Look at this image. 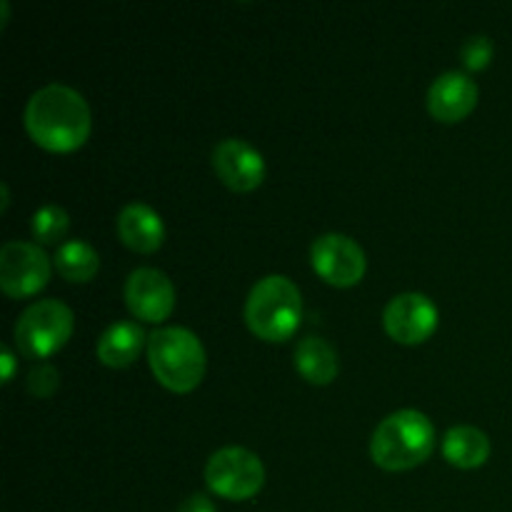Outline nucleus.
Segmentation results:
<instances>
[{"mask_svg":"<svg viewBox=\"0 0 512 512\" xmlns=\"http://www.w3.org/2000/svg\"><path fill=\"white\" fill-rule=\"evenodd\" d=\"M25 128L45 150L68 153L90 135V108L83 95L65 83H48L30 95Z\"/></svg>","mask_w":512,"mask_h":512,"instance_id":"1","label":"nucleus"},{"mask_svg":"<svg viewBox=\"0 0 512 512\" xmlns=\"http://www.w3.org/2000/svg\"><path fill=\"white\" fill-rule=\"evenodd\" d=\"M435 448V428L420 410H395L380 420L370 438V455L385 470H408L430 458Z\"/></svg>","mask_w":512,"mask_h":512,"instance_id":"2","label":"nucleus"},{"mask_svg":"<svg viewBox=\"0 0 512 512\" xmlns=\"http://www.w3.org/2000/svg\"><path fill=\"white\" fill-rule=\"evenodd\" d=\"M303 315L300 290L288 275H265L245 300V323L258 338L278 343L298 330Z\"/></svg>","mask_w":512,"mask_h":512,"instance_id":"3","label":"nucleus"},{"mask_svg":"<svg viewBox=\"0 0 512 512\" xmlns=\"http://www.w3.org/2000/svg\"><path fill=\"white\" fill-rule=\"evenodd\" d=\"M148 363L155 378L173 393H188L203 380L205 348L188 328H158L148 335Z\"/></svg>","mask_w":512,"mask_h":512,"instance_id":"4","label":"nucleus"},{"mask_svg":"<svg viewBox=\"0 0 512 512\" xmlns=\"http://www.w3.org/2000/svg\"><path fill=\"white\" fill-rule=\"evenodd\" d=\"M13 335L23 355L35 360L50 358L73 335V310L55 298L38 300L20 313Z\"/></svg>","mask_w":512,"mask_h":512,"instance_id":"5","label":"nucleus"},{"mask_svg":"<svg viewBox=\"0 0 512 512\" xmlns=\"http://www.w3.org/2000/svg\"><path fill=\"white\" fill-rule=\"evenodd\" d=\"M205 483L225 500H248L265 483L263 460L240 445L220 448L205 463Z\"/></svg>","mask_w":512,"mask_h":512,"instance_id":"6","label":"nucleus"},{"mask_svg":"<svg viewBox=\"0 0 512 512\" xmlns=\"http://www.w3.org/2000/svg\"><path fill=\"white\" fill-rule=\"evenodd\" d=\"M50 280V258L38 243L10 240L0 248V288L10 298H30Z\"/></svg>","mask_w":512,"mask_h":512,"instance_id":"7","label":"nucleus"},{"mask_svg":"<svg viewBox=\"0 0 512 512\" xmlns=\"http://www.w3.org/2000/svg\"><path fill=\"white\" fill-rule=\"evenodd\" d=\"M310 260H313L315 273L338 288L358 283L368 265L360 243L343 233H325L315 238L313 248H310Z\"/></svg>","mask_w":512,"mask_h":512,"instance_id":"8","label":"nucleus"},{"mask_svg":"<svg viewBox=\"0 0 512 512\" xmlns=\"http://www.w3.org/2000/svg\"><path fill=\"white\" fill-rule=\"evenodd\" d=\"M383 325L398 343H423L438 328V308L423 293H400L385 305Z\"/></svg>","mask_w":512,"mask_h":512,"instance_id":"9","label":"nucleus"},{"mask_svg":"<svg viewBox=\"0 0 512 512\" xmlns=\"http://www.w3.org/2000/svg\"><path fill=\"white\" fill-rule=\"evenodd\" d=\"M125 305L145 323H160L175 308V288L158 268H135L125 280Z\"/></svg>","mask_w":512,"mask_h":512,"instance_id":"10","label":"nucleus"},{"mask_svg":"<svg viewBox=\"0 0 512 512\" xmlns=\"http://www.w3.org/2000/svg\"><path fill=\"white\" fill-rule=\"evenodd\" d=\"M213 168L228 188L238 193L258 188L265 178V158L243 138H225L213 148Z\"/></svg>","mask_w":512,"mask_h":512,"instance_id":"11","label":"nucleus"},{"mask_svg":"<svg viewBox=\"0 0 512 512\" xmlns=\"http://www.w3.org/2000/svg\"><path fill=\"white\" fill-rule=\"evenodd\" d=\"M478 103V85L468 73L460 70H448L438 75L428 90V110L433 118L443 123H455L465 118Z\"/></svg>","mask_w":512,"mask_h":512,"instance_id":"12","label":"nucleus"},{"mask_svg":"<svg viewBox=\"0 0 512 512\" xmlns=\"http://www.w3.org/2000/svg\"><path fill=\"white\" fill-rule=\"evenodd\" d=\"M115 225H118L120 240L138 253H155L165 240V223L160 213L140 200L123 205Z\"/></svg>","mask_w":512,"mask_h":512,"instance_id":"13","label":"nucleus"},{"mask_svg":"<svg viewBox=\"0 0 512 512\" xmlns=\"http://www.w3.org/2000/svg\"><path fill=\"white\" fill-rule=\"evenodd\" d=\"M145 340V330L140 328V323L133 320H115L113 325L100 333L98 343H95V353L103 365L110 368H125V365L133 363L140 355Z\"/></svg>","mask_w":512,"mask_h":512,"instance_id":"14","label":"nucleus"},{"mask_svg":"<svg viewBox=\"0 0 512 512\" xmlns=\"http://www.w3.org/2000/svg\"><path fill=\"white\" fill-rule=\"evenodd\" d=\"M443 455L455 468H480L490 455V438L475 425H453L443 435Z\"/></svg>","mask_w":512,"mask_h":512,"instance_id":"15","label":"nucleus"},{"mask_svg":"<svg viewBox=\"0 0 512 512\" xmlns=\"http://www.w3.org/2000/svg\"><path fill=\"white\" fill-rule=\"evenodd\" d=\"M295 368L308 383L328 385L338 375V355L328 340L310 335L295 345Z\"/></svg>","mask_w":512,"mask_h":512,"instance_id":"16","label":"nucleus"},{"mask_svg":"<svg viewBox=\"0 0 512 512\" xmlns=\"http://www.w3.org/2000/svg\"><path fill=\"white\" fill-rule=\"evenodd\" d=\"M55 268L70 283H88L100 268V255L88 240H65L58 250H55Z\"/></svg>","mask_w":512,"mask_h":512,"instance_id":"17","label":"nucleus"},{"mask_svg":"<svg viewBox=\"0 0 512 512\" xmlns=\"http://www.w3.org/2000/svg\"><path fill=\"white\" fill-rule=\"evenodd\" d=\"M68 225V213L55 203L40 205L33 213V220H30V230H33V238L38 243H55V240L68 233Z\"/></svg>","mask_w":512,"mask_h":512,"instance_id":"18","label":"nucleus"},{"mask_svg":"<svg viewBox=\"0 0 512 512\" xmlns=\"http://www.w3.org/2000/svg\"><path fill=\"white\" fill-rule=\"evenodd\" d=\"M495 55V45L488 35H470L460 48V60L468 70H483Z\"/></svg>","mask_w":512,"mask_h":512,"instance_id":"19","label":"nucleus"},{"mask_svg":"<svg viewBox=\"0 0 512 512\" xmlns=\"http://www.w3.org/2000/svg\"><path fill=\"white\" fill-rule=\"evenodd\" d=\"M58 385L60 373L50 363L33 365V370L28 373V390L35 398H50L58 390Z\"/></svg>","mask_w":512,"mask_h":512,"instance_id":"20","label":"nucleus"},{"mask_svg":"<svg viewBox=\"0 0 512 512\" xmlns=\"http://www.w3.org/2000/svg\"><path fill=\"white\" fill-rule=\"evenodd\" d=\"M178 512H218V508L205 493H193L178 505Z\"/></svg>","mask_w":512,"mask_h":512,"instance_id":"21","label":"nucleus"},{"mask_svg":"<svg viewBox=\"0 0 512 512\" xmlns=\"http://www.w3.org/2000/svg\"><path fill=\"white\" fill-rule=\"evenodd\" d=\"M0 363H3V383L8 385L10 380H13V373H15V355L8 345H3V348H0Z\"/></svg>","mask_w":512,"mask_h":512,"instance_id":"22","label":"nucleus"},{"mask_svg":"<svg viewBox=\"0 0 512 512\" xmlns=\"http://www.w3.org/2000/svg\"><path fill=\"white\" fill-rule=\"evenodd\" d=\"M8 10H10L8 0H0V13H3V25L8 23Z\"/></svg>","mask_w":512,"mask_h":512,"instance_id":"23","label":"nucleus"},{"mask_svg":"<svg viewBox=\"0 0 512 512\" xmlns=\"http://www.w3.org/2000/svg\"><path fill=\"white\" fill-rule=\"evenodd\" d=\"M0 190H3V210L8 208V185H0Z\"/></svg>","mask_w":512,"mask_h":512,"instance_id":"24","label":"nucleus"}]
</instances>
